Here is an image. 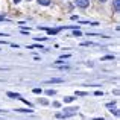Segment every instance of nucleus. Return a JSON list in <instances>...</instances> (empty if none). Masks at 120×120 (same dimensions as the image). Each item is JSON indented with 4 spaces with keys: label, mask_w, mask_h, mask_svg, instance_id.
<instances>
[{
    "label": "nucleus",
    "mask_w": 120,
    "mask_h": 120,
    "mask_svg": "<svg viewBox=\"0 0 120 120\" xmlns=\"http://www.w3.org/2000/svg\"><path fill=\"white\" fill-rule=\"evenodd\" d=\"M75 5H76L78 8L85 9V8H88V5H90V0H76V2H75Z\"/></svg>",
    "instance_id": "1"
},
{
    "label": "nucleus",
    "mask_w": 120,
    "mask_h": 120,
    "mask_svg": "<svg viewBox=\"0 0 120 120\" xmlns=\"http://www.w3.org/2000/svg\"><path fill=\"white\" fill-rule=\"evenodd\" d=\"M112 6H114V11L119 12L120 11V0H112Z\"/></svg>",
    "instance_id": "2"
},
{
    "label": "nucleus",
    "mask_w": 120,
    "mask_h": 120,
    "mask_svg": "<svg viewBox=\"0 0 120 120\" xmlns=\"http://www.w3.org/2000/svg\"><path fill=\"white\" fill-rule=\"evenodd\" d=\"M6 94H8L9 97H12V99H20V97H21V96H20L18 93H12V91H8Z\"/></svg>",
    "instance_id": "3"
},
{
    "label": "nucleus",
    "mask_w": 120,
    "mask_h": 120,
    "mask_svg": "<svg viewBox=\"0 0 120 120\" xmlns=\"http://www.w3.org/2000/svg\"><path fill=\"white\" fill-rule=\"evenodd\" d=\"M58 82H62L61 78H53V79H49V81H47V84H58Z\"/></svg>",
    "instance_id": "4"
},
{
    "label": "nucleus",
    "mask_w": 120,
    "mask_h": 120,
    "mask_svg": "<svg viewBox=\"0 0 120 120\" xmlns=\"http://www.w3.org/2000/svg\"><path fill=\"white\" fill-rule=\"evenodd\" d=\"M38 3L43 6H49V5H52V0H38Z\"/></svg>",
    "instance_id": "5"
},
{
    "label": "nucleus",
    "mask_w": 120,
    "mask_h": 120,
    "mask_svg": "<svg viewBox=\"0 0 120 120\" xmlns=\"http://www.w3.org/2000/svg\"><path fill=\"white\" fill-rule=\"evenodd\" d=\"M75 100V97L73 96H67V97H64V102H73Z\"/></svg>",
    "instance_id": "6"
},
{
    "label": "nucleus",
    "mask_w": 120,
    "mask_h": 120,
    "mask_svg": "<svg viewBox=\"0 0 120 120\" xmlns=\"http://www.w3.org/2000/svg\"><path fill=\"white\" fill-rule=\"evenodd\" d=\"M15 111H18V112H34V109H15Z\"/></svg>",
    "instance_id": "7"
},
{
    "label": "nucleus",
    "mask_w": 120,
    "mask_h": 120,
    "mask_svg": "<svg viewBox=\"0 0 120 120\" xmlns=\"http://www.w3.org/2000/svg\"><path fill=\"white\" fill-rule=\"evenodd\" d=\"M55 93H56L55 90H47V91H46V94H47V96H53Z\"/></svg>",
    "instance_id": "8"
},
{
    "label": "nucleus",
    "mask_w": 120,
    "mask_h": 120,
    "mask_svg": "<svg viewBox=\"0 0 120 120\" xmlns=\"http://www.w3.org/2000/svg\"><path fill=\"white\" fill-rule=\"evenodd\" d=\"M34 93H35V94H41V91H43V90H41V88H34Z\"/></svg>",
    "instance_id": "9"
},
{
    "label": "nucleus",
    "mask_w": 120,
    "mask_h": 120,
    "mask_svg": "<svg viewBox=\"0 0 120 120\" xmlns=\"http://www.w3.org/2000/svg\"><path fill=\"white\" fill-rule=\"evenodd\" d=\"M76 96H87L85 91H76Z\"/></svg>",
    "instance_id": "10"
},
{
    "label": "nucleus",
    "mask_w": 120,
    "mask_h": 120,
    "mask_svg": "<svg viewBox=\"0 0 120 120\" xmlns=\"http://www.w3.org/2000/svg\"><path fill=\"white\" fill-rule=\"evenodd\" d=\"M73 34H75V37H79V35H81V30H76V29H75Z\"/></svg>",
    "instance_id": "11"
},
{
    "label": "nucleus",
    "mask_w": 120,
    "mask_h": 120,
    "mask_svg": "<svg viewBox=\"0 0 120 120\" xmlns=\"http://www.w3.org/2000/svg\"><path fill=\"white\" fill-rule=\"evenodd\" d=\"M105 59H114V56H105V58H102V61H105Z\"/></svg>",
    "instance_id": "12"
},
{
    "label": "nucleus",
    "mask_w": 120,
    "mask_h": 120,
    "mask_svg": "<svg viewBox=\"0 0 120 120\" xmlns=\"http://www.w3.org/2000/svg\"><path fill=\"white\" fill-rule=\"evenodd\" d=\"M53 106H56V108H59V106H61V103H59V102H55V103H53Z\"/></svg>",
    "instance_id": "13"
},
{
    "label": "nucleus",
    "mask_w": 120,
    "mask_h": 120,
    "mask_svg": "<svg viewBox=\"0 0 120 120\" xmlns=\"http://www.w3.org/2000/svg\"><path fill=\"white\" fill-rule=\"evenodd\" d=\"M21 2V0H14V3H20Z\"/></svg>",
    "instance_id": "14"
},
{
    "label": "nucleus",
    "mask_w": 120,
    "mask_h": 120,
    "mask_svg": "<svg viewBox=\"0 0 120 120\" xmlns=\"http://www.w3.org/2000/svg\"><path fill=\"white\" fill-rule=\"evenodd\" d=\"M94 120H103V119H102V117H100V119H94Z\"/></svg>",
    "instance_id": "15"
},
{
    "label": "nucleus",
    "mask_w": 120,
    "mask_h": 120,
    "mask_svg": "<svg viewBox=\"0 0 120 120\" xmlns=\"http://www.w3.org/2000/svg\"><path fill=\"white\" fill-rule=\"evenodd\" d=\"M2 111H3V112H5V109H0V112H2Z\"/></svg>",
    "instance_id": "16"
},
{
    "label": "nucleus",
    "mask_w": 120,
    "mask_h": 120,
    "mask_svg": "<svg viewBox=\"0 0 120 120\" xmlns=\"http://www.w3.org/2000/svg\"><path fill=\"white\" fill-rule=\"evenodd\" d=\"M100 2H106V0H100Z\"/></svg>",
    "instance_id": "17"
},
{
    "label": "nucleus",
    "mask_w": 120,
    "mask_h": 120,
    "mask_svg": "<svg viewBox=\"0 0 120 120\" xmlns=\"http://www.w3.org/2000/svg\"><path fill=\"white\" fill-rule=\"evenodd\" d=\"M27 2H29V0H27Z\"/></svg>",
    "instance_id": "18"
}]
</instances>
